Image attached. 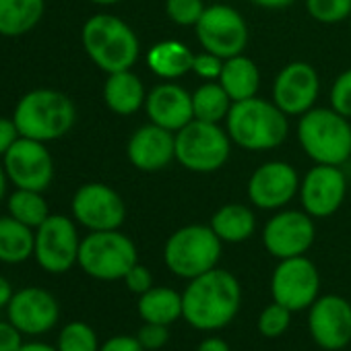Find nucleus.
<instances>
[{
  "label": "nucleus",
  "mask_w": 351,
  "mask_h": 351,
  "mask_svg": "<svg viewBox=\"0 0 351 351\" xmlns=\"http://www.w3.org/2000/svg\"><path fill=\"white\" fill-rule=\"evenodd\" d=\"M242 285L228 269H211L195 279L182 291V318L201 332L226 328L240 312Z\"/></svg>",
  "instance_id": "obj_1"
},
{
  "label": "nucleus",
  "mask_w": 351,
  "mask_h": 351,
  "mask_svg": "<svg viewBox=\"0 0 351 351\" xmlns=\"http://www.w3.org/2000/svg\"><path fill=\"white\" fill-rule=\"evenodd\" d=\"M11 118L21 136L52 143L73 130L77 122V106L58 89L38 87L19 97Z\"/></svg>",
  "instance_id": "obj_2"
},
{
  "label": "nucleus",
  "mask_w": 351,
  "mask_h": 351,
  "mask_svg": "<svg viewBox=\"0 0 351 351\" xmlns=\"http://www.w3.org/2000/svg\"><path fill=\"white\" fill-rule=\"evenodd\" d=\"M81 44L89 60L104 71H130L141 56V42L134 29L112 13L91 15L81 29Z\"/></svg>",
  "instance_id": "obj_3"
},
{
  "label": "nucleus",
  "mask_w": 351,
  "mask_h": 351,
  "mask_svg": "<svg viewBox=\"0 0 351 351\" xmlns=\"http://www.w3.org/2000/svg\"><path fill=\"white\" fill-rule=\"evenodd\" d=\"M289 116L283 114L275 101L263 97H250L244 101H234L228 118L226 130L232 143L244 151H271L283 145L289 134Z\"/></svg>",
  "instance_id": "obj_4"
},
{
  "label": "nucleus",
  "mask_w": 351,
  "mask_h": 351,
  "mask_svg": "<svg viewBox=\"0 0 351 351\" xmlns=\"http://www.w3.org/2000/svg\"><path fill=\"white\" fill-rule=\"evenodd\" d=\"M298 143L322 165H343L351 157V122L332 108H312L300 116Z\"/></svg>",
  "instance_id": "obj_5"
},
{
  "label": "nucleus",
  "mask_w": 351,
  "mask_h": 351,
  "mask_svg": "<svg viewBox=\"0 0 351 351\" xmlns=\"http://www.w3.org/2000/svg\"><path fill=\"white\" fill-rule=\"evenodd\" d=\"M223 242L211 226L191 223L176 230L163 246V263L167 271L180 279H195L219 265Z\"/></svg>",
  "instance_id": "obj_6"
},
{
  "label": "nucleus",
  "mask_w": 351,
  "mask_h": 351,
  "mask_svg": "<svg viewBox=\"0 0 351 351\" xmlns=\"http://www.w3.org/2000/svg\"><path fill=\"white\" fill-rule=\"evenodd\" d=\"M136 263V246L120 230L89 232L81 240L77 265L95 281H122Z\"/></svg>",
  "instance_id": "obj_7"
},
{
  "label": "nucleus",
  "mask_w": 351,
  "mask_h": 351,
  "mask_svg": "<svg viewBox=\"0 0 351 351\" xmlns=\"http://www.w3.org/2000/svg\"><path fill=\"white\" fill-rule=\"evenodd\" d=\"M232 145L221 124L193 120L176 132V161L195 173H213L228 163Z\"/></svg>",
  "instance_id": "obj_8"
},
{
  "label": "nucleus",
  "mask_w": 351,
  "mask_h": 351,
  "mask_svg": "<svg viewBox=\"0 0 351 351\" xmlns=\"http://www.w3.org/2000/svg\"><path fill=\"white\" fill-rule=\"evenodd\" d=\"M79 223L73 215L50 213V217L36 228V244H34V261L48 275H64L79 261L81 236Z\"/></svg>",
  "instance_id": "obj_9"
},
{
  "label": "nucleus",
  "mask_w": 351,
  "mask_h": 351,
  "mask_svg": "<svg viewBox=\"0 0 351 351\" xmlns=\"http://www.w3.org/2000/svg\"><path fill=\"white\" fill-rule=\"evenodd\" d=\"M197 40L205 52L223 60L244 54L250 42V29L242 13L230 5H211L195 25Z\"/></svg>",
  "instance_id": "obj_10"
},
{
  "label": "nucleus",
  "mask_w": 351,
  "mask_h": 351,
  "mask_svg": "<svg viewBox=\"0 0 351 351\" xmlns=\"http://www.w3.org/2000/svg\"><path fill=\"white\" fill-rule=\"evenodd\" d=\"M0 159L15 189L46 193L54 180V157L48 143L19 136Z\"/></svg>",
  "instance_id": "obj_11"
},
{
  "label": "nucleus",
  "mask_w": 351,
  "mask_h": 351,
  "mask_svg": "<svg viewBox=\"0 0 351 351\" xmlns=\"http://www.w3.org/2000/svg\"><path fill=\"white\" fill-rule=\"evenodd\" d=\"M273 302L291 312L308 310L320 295V273L316 265L304 256L283 258L271 275Z\"/></svg>",
  "instance_id": "obj_12"
},
{
  "label": "nucleus",
  "mask_w": 351,
  "mask_h": 351,
  "mask_svg": "<svg viewBox=\"0 0 351 351\" xmlns=\"http://www.w3.org/2000/svg\"><path fill=\"white\" fill-rule=\"evenodd\" d=\"M71 215L87 232L120 230L126 221V205L112 186L87 182L73 195Z\"/></svg>",
  "instance_id": "obj_13"
},
{
  "label": "nucleus",
  "mask_w": 351,
  "mask_h": 351,
  "mask_svg": "<svg viewBox=\"0 0 351 351\" xmlns=\"http://www.w3.org/2000/svg\"><path fill=\"white\" fill-rule=\"evenodd\" d=\"M316 240L314 217L304 209H279L263 228V244L267 252L279 261L304 256Z\"/></svg>",
  "instance_id": "obj_14"
},
{
  "label": "nucleus",
  "mask_w": 351,
  "mask_h": 351,
  "mask_svg": "<svg viewBox=\"0 0 351 351\" xmlns=\"http://www.w3.org/2000/svg\"><path fill=\"white\" fill-rule=\"evenodd\" d=\"M298 169L281 159H271L261 163L248 178V201L263 211L285 209L300 195Z\"/></svg>",
  "instance_id": "obj_15"
},
{
  "label": "nucleus",
  "mask_w": 351,
  "mask_h": 351,
  "mask_svg": "<svg viewBox=\"0 0 351 351\" xmlns=\"http://www.w3.org/2000/svg\"><path fill=\"white\" fill-rule=\"evenodd\" d=\"M5 312L7 318L29 339L48 335L60 322V302L52 291L40 285L15 289Z\"/></svg>",
  "instance_id": "obj_16"
},
{
  "label": "nucleus",
  "mask_w": 351,
  "mask_h": 351,
  "mask_svg": "<svg viewBox=\"0 0 351 351\" xmlns=\"http://www.w3.org/2000/svg\"><path fill=\"white\" fill-rule=\"evenodd\" d=\"M347 197V178L341 165L314 163L300 182L302 209L314 219L335 215Z\"/></svg>",
  "instance_id": "obj_17"
},
{
  "label": "nucleus",
  "mask_w": 351,
  "mask_h": 351,
  "mask_svg": "<svg viewBox=\"0 0 351 351\" xmlns=\"http://www.w3.org/2000/svg\"><path fill=\"white\" fill-rule=\"evenodd\" d=\"M308 330L324 351H341L351 343V304L343 295H318L308 308Z\"/></svg>",
  "instance_id": "obj_18"
},
{
  "label": "nucleus",
  "mask_w": 351,
  "mask_h": 351,
  "mask_svg": "<svg viewBox=\"0 0 351 351\" xmlns=\"http://www.w3.org/2000/svg\"><path fill=\"white\" fill-rule=\"evenodd\" d=\"M320 93V77L310 62L285 64L273 81V101L287 116H302L314 108Z\"/></svg>",
  "instance_id": "obj_19"
},
{
  "label": "nucleus",
  "mask_w": 351,
  "mask_h": 351,
  "mask_svg": "<svg viewBox=\"0 0 351 351\" xmlns=\"http://www.w3.org/2000/svg\"><path fill=\"white\" fill-rule=\"evenodd\" d=\"M126 157L138 171H161L176 161V132L153 122L143 124L130 134L126 143Z\"/></svg>",
  "instance_id": "obj_20"
},
{
  "label": "nucleus",
  "mask_w": 351,
  "mask_h": 351,
  "mask_svg": "<svg viewBox=\"0 0 351 351\" xmlns=\"http://www.w3.org/2000/svg\"><path fill=\"white\" fill-rule=\"evenodd\" d=\"M145 112L149 116V122L171 132H178L195 120L193 93L173 81H163L147 91Z\"/></svg>",
  "instance_id": "obj_21"
},
{
  "label": "nucleus",
  "mask_w": 351,
  "mask_h": 351,
  "mask_svg": "<svg viewBox=\"0 0 351 351\" xmlns=\"http://www.w3.org/2000/svg\"><path fill=\"white\" fill-rule=\"evenodd\" d=\"M104 104L110 112L118 116H132L141 108H145L147 89L138 75L130 71L110 73L104 83Z\"/></svg>",
  "instance_id": "obj_22"
},
{
  "label": "nucleus",
  "mask_w": 351,
  "mask_h": 351,
  "mask_svg": "<svg viewBox=\"0 0 351 351\" xmlns=\"http://www.w3.org/2000/svg\"><path fill=\"white\" fill-rule=\"evenodd\" d=\"M145 60L155 77L163 81H176L193 73L195 52L178 40H163L147 50Z\"/></svg>",
  "instance_id": "obj_23"
},
{
  "label": "nucleus",
  "mask_w": 351,
  "mask_h": 351,
  "mask_svg": "<svg viewBox=\"0 0 351 351\" xmlns=\"http://www.w3.org/2000/svg\"><path fill=\"white\" fill-rule=\"evenodd\" d=\"M209 226L223 244H242L256 232V215L248 205L228 203L211 215Z\"/></svg>",
  "instance_id": "obj_24"
},
{
  "label": "nucleus",
  "mask_w": 351,
  "mask_h": 351,
  "mask_svg": "<svg viewBox=\"0 0 351 351\" xmlns=\"http://www.w3.org/2000/svg\"><path fill=\"white\" fill-rule=\"evenodd\" d=\"M44 13L46 0H0V36H27L40 25Z\"/></svg>",
  "instance_id": "obj_25"
},
{
  "label": "nucleus",
  "mask_w": 351,
  "mask_h": 351,
  "mask_svg": "<svg viewBox=\"0 0 351 351\" xmlns=\"http://www.w3.org/2000/svg\"><path fill=\"white\" fill-rule=\"evenodd\" d=\"M217 81L234 101H244L256 97L261 89V71L252 58H248L246 54H238L223 60V69Z\"/></svg>",
  "instance_id": "obj_26"
},
{
  "label": "nucleus",
  "mask_w": 351,
  "mask_h": 351,
  "mask_svg": "<svg viewBox=\"0 0 351 351\" xmlns=\"http://www.w3.org/2000/svg\"><path fill=\"white\" fill-rule=\"evenodd\" d=\"M136 310L143 322L169 326L178 318H182V293L171 287L153 285L149 291L138 295Z\"/></svg>",
  "instance_id": "obj_27"
},
{
  "label": "nucleus",
  "mask_w": 351,
  "mask_h": 351,
  "mask_svg": "<svg viewBox=\"0 0 351 351\" xmlns=\"http://www.w3.org/2000/svg\"><path fill=\"white\" fill-rule=\"evenodd\" d=\"M36 230L11 215L0 217V263L23 265L34 258Z\"/></svg>",
  "instance_id": "obj_28"
},
{
  "label": "nucleus",
  "mask_w": 351,
  "mask_h": 351,
  "mask_svg": "<svg viewBox=\"0 0 351 351\" xmlns=\"http://www.w3.org/2000/svg\"><path fill=\"white\" fill-rule=\"evenodd\" d=\"M232 106H234V99L228 95V91L221 87L219 81H205L193 93L195 120L221 124L226 122Z\"/></svg>",
  "instance_id": "obj_29"
},
{
  "label": "nucleus",
  "mask_w": 351,
  "mask_h": 351,
  "mask_svg": "<svg viewBox=\"0 0 351 351\" xmlns=\"http://www.w3.org/2000/svg\"><path fill=\"white\" fill-rule=\"evenodd\" d=\"M7 211L11 217L17 221L29 226V228H40L48 217H50V207L44 197V193L38 191H25V189H15L7 197Z\"/></svg>",
  "instance_id": "obj_30"
},
{
  "label": "nucleus",
  "mask_w": 351,
  "mask_h": 351,
  "mask_svg": "<svg viewBox=\"0 0 351 351\" xmlns=\"http://www.w3.org/2000/svg\"><path fill=\"white\" fill-rule=\"evenodd\" d=\"M99 337L95 328L83 320L66 322L56 339L58 351H99Z\"/></svg>",
  "instance_id": "obj_31"
},
{
  "label": "nucleus",
  "mask_w": 351,
  "mask_h": 351,
  "mask_svg": "<svg viewBox=\"0 0 351 351\" xmlns=\"http://www.w3.org/2000/svg\"><path fill=\"white\" fill-rule=\"evenodd\" d=\"M306 13L322 25H339L351 17V0H304Z\"/></svg>",
  "instance_id": "obj_32"
},
{
  "label": "nucleus",
  "mask_w": 351,
  "mask_h": 351,
  "mask_svg": "<svg viewBox=\"0 0 351 351\" xmlns=\"http://www.w3.org/2000/svg\"><path fill=\"white\" fill-rule=\"evenodd\" d=\"M291 310H287L285 306L271 302L269 306H265L258 314L256 320V328L265 339H279L281 335L287 332L289 324H291Z\"/></svg>",
  "instance_id": "obj_33"
},
{
  "label": "nucleus",
  "mask_w": 351,
  "mask_h": 351,
  "mask_svg": "<svg viewBox=\"0 0 351 351\" xmlns=\"http://www.w3.org/2000/svg\"><path fill=\"white\" fill-rule=\"evenodd\" d=\"M205 9L203 0H165V15L178 27H195Z\"/></svg>",
  "instance_id": "obj_34"
},
{
  "label": "nucleus",
  "mask_w": 351,
  "mask_h": 351,
  "mask_svg": "<svg viewBox=\"0 0 351 351\" xmlns=\"http://www.w3.org/2000/svg\"><path fill=\"white\" fill-rule=\"evenodd\" d=\"M330 108L351 120V69L343 71L330 85Z\"/></svg>",
  "instance_id": "obj_35"
},
{
  "label": "nucleus",
  "mask_w": 351,
  "mask_h": 351,
  "mask_svg": "<svg viewBox=\"0 0 351 351\" xmlns=\"http://www.w3.org/2000/svg\"><path fill=\"white\" fill-rule=\"evenodd\" d=\"M141 345L147 349V351H157L161 347L167 345L169 341V326L165 324H155V322H145L138 332H136Z\"/></svg>",
  "instance_id": "obj_36"
},
{
  "label": "nucleus",
  "mask_w": 351,
  "mask_h": 351,
  "mask_svg": "<svg viewBox=\"0 0 351 351\" xmlns=\"http://www.w3.org/2000/svg\"><path fill=\"white\" fill-rule=\"evenodd\" d=\"M221 69H223V58L211 54V52H201V54H195V60H193V73L203 79V81H217L219 75H221Z\"/></svg>",
  "instance_id": "obj_37"
},
{
  "label": "nucleus",
  "mask_w": 351,
  "mask_h": 351,
  "mask_svg": "<svg viewBox=\"0 0 351 351\" xmlns=\"http://www.w3.org/2000/svg\"><path fill=\"white\" fill-rule=\"evenodd\" d=\"M124 285L130 293L134 295H143L145 291H149L153 287V273L145 267V265H134L126 275H124Z\"/></svg>",
  "instance_id": "obj_38"
},
{
  "label": "nucleus",
  "mask_w": 351,
  "mask_h": 351,
  "mask_svg": "<svg viewBox=\"0 0 351 351\" xmlns=\"http://www.w3.org/2000/svg\"><path fill=\"white\" fill-rule=\"evenodd\" d=\"M25 335L9 320V318H0V351H19Z\"/></svg>",
  "instance_id": "obj_39"
},
{
  "label": "nucleus",
  "mask_w": 351,
  "mask_h": 351,
  "mask_svg": "<svg viewBox=\"0 0 351 351\" xmlns=\"http://www.w3.org/2000/svg\"><path fill=\"white\" fill-rule=\"evenodd\" d=\"M99 351H147L136 335H114L99 345Z\"/></svg>",
  "instance_id": "obj_40"
},
{
  "label": "nucleus",
  "mask_w": 351,
  "mask_h": 351,
  "mask_svg": "<svg viewBox=\"0 0 351 351\" xmlns=\"http://www.w3.org/2000/svg\"><path fill=\"white\" fill-rule=\"evenodd\" d=\"M19 130L15 126V120L13 118H7V116H0V157H3L11 145L19 138Z\"/></svg>",
  "instance_id": "obj_41"
},
{
  "label": "nucleus",
  "mask_w": 351,
  "mask_h": 351,
  "mask_svg": "<svg viewBox=\"0 0 351 351\" xmlns=\"http://www.w3.org/2000/svg\"><path fill=\"white\" fill-rule=\"evenodd\" d=\"M197 351H232V347L221 337H207L199 343Z\"/></svg>",
  "instance_id": "obj_42"
},
{
  "label": "nucleus",
  "mask_w": 351,
  "mask_h": 351,
  "mask_svg": "<svg viewBox=\"0 0 351 351\" xmlns=\"http://www.w3.org/2000/svg\"><path fill=\"white\" fill-rule=\"evenodd\" d=\"M13 293H15L13 283H11L3 273H0V310H7V306H9Z\"/></svg>",
  "instance_id": "obj_43"
},
{
  "label": "nucleus",
  "mask_w": 351,
  "mask_h": 351,
  "mask_svg": "<svg viewBox=\"0 0 351 351\" xmlns=\"http://www.w3.org/2000/svg\"><path fill=\"white\" fill-rule=\"evenodd\" d=\"M254 7H261V9H269V11H281V9H287L291 5H295L298 0H250Z\"/></svg>",
  "instance_id": "obj_44"
},
{
  "label": "nucleus",
  "mask_w": 351,
  "mask_h": 351,
  "mask_svg": "<svg viewBox=\"0 0 351 351\" xmlns=\"http://www.w3.org/2000/svg\"><path fill=\"white\" fill-rule=\"evenodd\" d=\"M19 351H58L56 345H50L46 341H38V339H32V341H25L21 345Z\"/></svg>",
  "instance_id": "obj_45"
},
{
  "label": "nucleus",
  "mask_w": 351,
  "mask_h": 351,
  "mask_svg": "<svg viewBox=\"0 0 351 351\" xmlns=\"http://www.w3.org/2000/svg\"><path fill=\"white\" fill-rule=\"evenodd\" d=\"M9 184H11V180L7 176L5 165H3V159H0V205H3V201H7V197H9Z\"/></svg>",
  "instance_id": "obj_46"
},
{
  "label": "nucleus",
  "mask_w": 351,
  "mask_h": 351,
  "mask_svg": "<svg viewBox=\"0 0 351 351\" xmlns=\"http://www.w3.org/2000/svg\"><path fill=\"white\" fill-rule=\"evenodd\" d=\"M89 3L95 5V7H114V5L124 3V0H89Z\"/></svg>",
  "instance_id": "obj_47"
},
{
  "label": "nucleus",
  "mask_w": 351,
  "mask_h": 351,
  "mask_svg": "<svg viewBox=\"0 0 351 351\" xmlns=\"http://www.w3.org/2000/svg\"><path fill=\"white\" fill-rule=\"evenodd\" d=\"M349 29H351V17H349Z\"/></svg>",
  "instance_id": "obj_48"
}]
</instances>
